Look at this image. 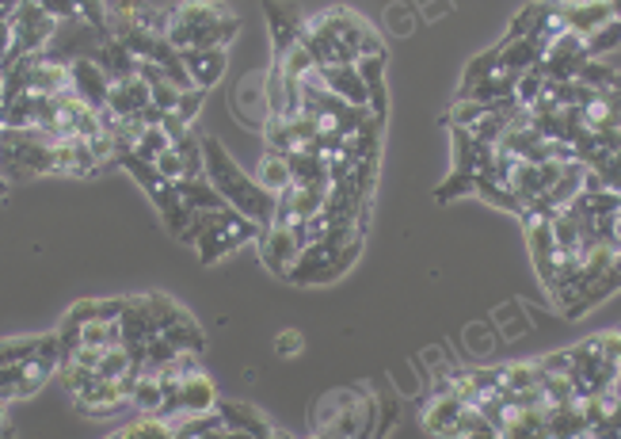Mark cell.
<instances>
[{
  "label": "cell",
  "instance_id": "6da1fadb",
  "mask_svg": "<svg viewBox=\"0 0 621 439\" xmlns=\"http://www.w3.org/2000/svg\"><path fill=\"white\" fill-rule=\"evenodd\" d=\"M241 32V20L221 0H183L168 12L164 39L172 50H226Z\"/></svg>",
  "mask_w": 621,
  "mask_h": 439
},
{
  "label": "cell",
  "instance_id": "7a4b0ae2",
  "mask_svg": "<svg viewBox=\"0 0 621 439\" xmlns=\"http://www.w3.org/2000/svg\"><path fill=\"white\" fill-rule=\"evenodd\" d=\"M202 168H206V180L218 188V196L226 199V206L241 211L244 218H252L256 226H271V214H275V196H267L233 158L229 150L221 146L218 138H202Z\"/></svg>",
  "mask_w": 621,
  "mask_h": 439
},
{
  "label": "cell",
  "instance_id": "3957f363",
  "mask_svg": "<svg viewBox=\"0 0 621 439\" xmlns=\"http://www.w3.org/2000/svg\"><path fill=\"white\" fill-rule=\"evenodd\" d=\"M378 398L363 390H332L317 409L320 439H373L378 428Z\"/></svg>",
  "mask_w": 621,
  "mask_h": 439
},
{
  "label": "cell",
  "instance_id": "277c9868",
  "mask_svg": "<svg viewBox=\"0 0 621 439\" xmlns=\"http://www.w3.org/2000/svg\"><path fill=\"white\" fill-rule=\"evenodd\" d=\"M259 234H264V226H256V222L244 218L241 211L226 206V211L214 218V226L202 234V241L194 244V249H199L202 264H214V260H221L226 252H233V249H241V244L256 241Z\"/></svg>",
  "mask_w": 621,
  "mask_h": 439
},
{
  "label": "cell",
  "instance_id": "5b68a950",
  "mask_svg": "<svg viewBox=\"0 0 621 439\" xmlns=\"http://www.w3.org/2000/svg\"><path fill=\"white\" fill-rule=\"evenodd\" d=\"M522 226H527V244H530V256H534V267L542 275V283L549 287V294H557V283H560V249H557V237H553V218L537 211L522 214Z\"/></svg>",
  "mask_w": 621,
  "mask_h": 439
},
{
  "label": "cell",
  "instance_id": "8992f818",
  "mask_svg": "<svg viewBox=\"0 0 621 439\" xmlns=\"http://www.w3.org/2000/svg\"><path fill=\"white\" fill-rule=\"evenodd\" d=\"M259 241V260H264V267L271 275H279V279H290V272H294L297 256H302L305 241L297 229H279V226H264V234L256 237Z\"/></svg>",
  "mask_w": 621,
  "mask_h": 439
},
{
  "label": "cell",
  "instance_id": "52a82bcc",
  "mask_svg": "<svg viewBox=\"0 0 621 439\" xmlns=\"http://www.w3.org/2000/svg\"><path fill=\"white\" fill-rule=\"evenodd\" d=\"M466 413L469 405L458 398V393H451L443 382L435 386V398L428 401V409H423V428L431 431V436H443V439H458L466 436Z\"/></svg>",
  "mask_w": 621,
  "mask_h": 439
},
{
  "label": "cell",
  "instance_id": "ba28073f",
  "mask_svg": "<svg viewBox=\"0 0 621 439\" xmlns=\"http://www.w3.org/2000/svg\"><path fill=\"white\" fill-rule=\"evenodd\" d=\"M118 325H123V344H126V352L134 355V363H141V352H145V344H149V340L161 337V329H156L153 314H149L145 294H141V299H126V310H123V317H118Z\"/></svg>",
  "mask_w": 621,
  "mask_h": 439
},
{
  "label": "cell",
  "instance_id": "9c48e42d",
  "mask_svg": "<svg viewBox=\"0 0 621 439\" xmlns=\"http://www.w3.org/2000/svg\"><path fill=\"white\" fill-rule=\"evenodd\" d=\"M320 80L335 100L351 103V108H366L370 111V88H366L363 73L355 70V62H335V65H320Z\"/></svg>",
  "mask_w": 621,
  "mask_h": 439
},
{
  "label": "cell",
  "instance_id": "30bf717a",
  "mask_svg": "<svg viewBox=\"0 0 621 439\" xmlns=\"http://www.w3.org/2000/svg\"><path fill=\"white\" fill-rule=\"evenodd\" d=\"M149 108H153V88H149V80L141 77V73L111 85V96H107L111 118H138L141 111H149Z\"/></svg>",
  "mask_w": 621,
  "mask_h": 439
},
{
  "label": "cell",
  "instance_id": "8fae6325",
  "mask_svg": "<svg viewBox=\"0 0 621 439\" xmlns=\"http://www.w3.org/2000/svg\"><path fill=\"white\" fill-rule=\"evenodd\" d=\"M179 413L183 416H211L218 413V386L206 371H191L179 378Z\"/></svg>",
  "mask_w": 621,
  "mask_h": 439
},
{
  "label": "cell",
  "instance_id": "7c38bea8",
  "mask_svg": "<svg viewBox=\"0 0 621 439\" xmlns=\"http://www.w3.org/2000/svg\"><path fill=\"white\" fill-rule=\"evenodd\" d=\"M233 111L244 126H264L271 118V100H267V73H256V77H244L241 88L233 96Z\"/></svg>",
  "mask_w": 621,
  "mask_h": 439
},
{
  "label": "cell",
  "instance_id": "4fadbf2b",
  "mask_svg": "<svg viewBox=\"0 0 621 439\" xmlns=\"http://www.w3.org/2000/svg\"><path fill=\"white\" fill-rule=\"evenodd\" d=\"M73 92L96 111H107V96H111V80L103 77V70L92 62V58H73Z\"/></svg>",
  "mask_w": 621,
  "mask_h": 439
},
{
  "label": "cell",
  "instance_id": "5bb4252c",
  "mask_svg": "<svg viewBox=\"0 0 621 439\" xmlns=\"http://www.w3.org/2000/svg\"><path fill=\"white\" fill-rule=\"evenodd\" d=\"M39 355H58V360H62V344H58V333H47V337H12V340H0V371H4V367H20V363L39 360Z\"/></svg>",
  "mask_w": 621,
  "mask_h": 439
},
{
  "label": "cell",
  "instance_id": "9a60e30c",
  "mask_svg": "<svg viewBox=\"0 0 621 439\" xmlns=\"http://www.w3.org/2000/svg\"><path fill=\"white\" fill-rule=\"evenodd\" d=\"M179 58H183L191 88L211 92V88L221 85V77H226V50H183Z\"/></svg>",
  "mask_w": 621,
  "mask_h": 439
},
{
  "label": "cell",
  "instance_id": "2e32d148",
  "mask_svg": "<svg viewBox=\"0 0 621 439\" xmlns=\"http://www.w3.org/2000/svg\"><path fill=\"white\" fill-rule=\"evenodd\" d=\"M267 27H271V42H275V54H282L287 47H294L302 39V24L305 16L294 9V4H279V0H267Z\"/></svg>",
  "mask_w": 621,
  "mask_h": 439
},
{
  "label": "cell",
  "instance_id": "e0dca14e",
  "mask_svg": "<svg viewBox=\"0 0 621 439\" xmlns=\"http://www.w3.org/2000/svg\"><path fill=\"white\" fill-rule=\"evenodd\" d=\"M92 62L103 70V77L115 85V80H126L138 73V58L130 54V50L123 47V42L115 39V35H107V39L100 42V47L92 50Z\"/></svg>",
  "mask_w": 621,
  "mask_h": 439
},
{
  "label": "cell",
  "instance_id": "ac0fdd59",
  "mask_svg": "<svg viewBox=\"0 0 621 439\" xmlns=\"http://www.w3.org/2000/svg\"><path fill=\"white\" fill-rule=\"evenodd\" d=\"M218 416L229 431H244V436H252V439H271L275 436V428L267 424V416H259L256 409L244 405V401H221Z\"/></svg>",
  "mask_w": 621,
  "mask_h": 439
},
{
  "label": "cell",
  "instance_id": "d6986e66",
  "mask_svg": "<svg viewBox=\"0 0 621 439\" xmlns=\"http://www.w3.org/2000/svg\"><path fill=\"white\" fill-rule=\"evenodd\" d=\"M537 62H542V47L534 39H504L496 47V70L515 73V77L537 70Z\"/></svg>",
  "mask_w": 621,
  "mask_h": 439
},
{
  "label": "cell",
  "instance_id": "ffe728a7",
  "mask_svg": "<svg viewBox=\"0 0 621 439\" xmlns=\"http://www.w3.org/2000/svg\"><path fill=\"white\" fill-rule=\"evenodd\" d=\"M176 191H179V199H183V206L191 214L226 211V199L218 196V188H214L206 176H183V180H176Z\"/></svg>",
  "mask_w": 621,
  "mask_h": 439
},
{
  "label": "cell",
  "instance_id": "44dd1931",
  "mask_svg": "<svg viewBox=\"0 0 621 439\" xmlns=\"http://www.w3.org/2000/svg\"><path fill=\"white\" fill-rule=\"evenodd\" d=\"M256 184L267 191V196H275V199H279L282 191L294 188V173H290V158H287V153L267 150L264 153V165H259V173H256Z\"/></svg>",
  "mask_w": 621,
  "mask_h": 439
},
{
  "label": "cell",
  "instance_id": "7402d4cb",
  "mask_svg": "<svg viewBox=\"0 0 621 439\" xmlns=\"http://www.w3.org/2000/svg\"><path fill=\"white\" fill-rule=\"evenodd\" d=\"M130 405L138 409V413H149V416L161 413V405H164V382H161V378H156V375H145V371H141L138 386H134Z\"/></svg>",
  "mask_w": 621,
  "mask_h": 439
},
{
  "label": "cell",
  "instance_id": "603a6c76",
  "mask_svg": "<svg viewBox=\"0 0 621 439\" xmlns=\"http://www.w3.org/2000/svg\"><path fill=\"white\" fill-rule=\"evenodd\" d=\"M545 85H549V80H545L537 70L519 73V80H515V108H519V111H534L537 103H542V96H545Z\"/></svg>",
  "mask_w": 621,
  "mask_h": 439
},
{
  "label": "cell",
  "instance_id": "cb8c5ba5",
  "mask_svg": "<svg viewBox=\"0 0 621 439\" xmlns=\"http://www.w3.org/2000/svg\"><path fill=\"white\" fill-rule=\"evenodd\" d=\"M145 302H149V314H153V322H156V329H161V333H168L172 325H179V322H187V317H191L176 299H168V294H145Z\"/></svg>",
  "mask_w": 621,
  "mask_h": 439
},
{
  "label": "cell",
  "instance_id": "d4e9b609",
  "mask_svg": "<svg viewBox=\"0 0 621 439\" xmlns=\"http://www.w3.org/2000/svg\"><path fill=\"white\" fill-rule=\"evenodd\" d=\"M118 436H123V439H172V424L161 421V416L141 413L138 421L123 424V428H118Z\"/></svg>",
  "mask_w": 621,
  "mask_h": 439
},
{
  "label": "cell",
  "instance_id": "484cf974",
  "mask_svg": "<svg viewBox=\"0 0 621 439\" xmlns=\"http://www.w3.org/2000/svg\"><path fill=\"white\" fill-rule=\"evenodd\" d=\"M168 344H176L179 352H194V355H202V348H206V337H202V329L194 325V317H187V322H179V325H172L168 333H161Z\"/></svg>",
  "mask_w": 621,
  "mask_h": 439
},
{
  "label": "cell",
  "instance_id": "4316f807",
  "mask_svg": "<svg viewBox=\"0 0 621 439\" xmlns=\"http://www.w3.org/2000/svg\"><path fill=\"white\" fill-rule=\"evenodd\" d=\"M587 58H603V54H610V50H618L621 47V20H613V24H606V27H598L595 35H587Z\"/></svg>",
  "mask_w": 621,
  "mask_h": 439
},
{
  "label": "cell",
  "instance_id": "83f0119b",
  "mask_svg": "<svg viewBox=\"0 0 621 439\" xmlns=\"http://www.w3.org/2000/svg\"><path fill=\"white\" fill-rule=\"evenodd\" d=\"M164 150H172V138L161 130V126H145L141 138H138V146H134V153H141V158H149V161H156Z\"/></svg>",
  "mask_w": 621,
  "mask_h": 439
},
{
  "label": "cell",
  "instance_id": "f1b7e54d",
  "mask_svg": "<svg viewBox=\"0 0 621 439\" xmlns=\"http://www.w3.org/2000/svg\"><path fill=\"white\" fill-rule=\"evenodd\" d=\"M39 9L47 12L54 24H77V20H80L77 0H39Z\"/></svg>",
  "mask_w": 621,
  "mask_h": 439
},
{
  "label": "cell",
  "instance_id": "f546056e",
  "mask_svg": "<svg viewBox=\"0 0 621 439\" xmlns=\"http://www.w3.org/2000/svg\"><path fill=\"white\" fill-rule=\"evenodd\" d=\"M179 92H183V88L172 85L168 77H161V80H156V85H153V108H156V111H164V115H168V111H176Z\"/></svg>",
  "mask_w": 621,
  "mask_h": 439
},
{
  "label": "cell",
  "instance_id": "4dcf8cb0",
  "mask_svg": "<svg viewBox=\"0 0 621 439\" xmlns=\"http://www.w3.org/2000/svg\"><path fill=\"white\" fill-rule=\"evenodd\" d=\"M202 100H206L202 88H183V92H179V103H176V115L183 118V123H191V118L202 111Z\"/></svg>",
  "mask_w": 621,
  "mask_h": 439
},
{
  "label": "cell",
  "instance_id": "1f68e13d",
  "mask_svg": "<svg viewBox=\"0 0 621 439\" xmlns=\"http://www.w3.org/2000/svg\"><path fill=\"white\" fill-rule=\"evenodd\" d=\"M153 165L161 168V176H164V180H172V184H176V180H183V176H187V168H183V158H179L176 150H164L161 158L153 161Z\"/></svg>",
  "mask_w": 621,
  "mask_h": 439
},
{
  "label": "cell",
  "instance_id": "d6a6232c",
  "mask_svg": "<svg viewBox=\"0 0 621 439\" xmlns=\"http://www.w3.org/2000/svg\"><path fill=\"white\" fill-rule=\"evenodd\" d=\"M305 348V337L297 329H282L279 337H275V352L282 355V360H290V355H302Z\"/></svg>",
  "mask_w": 621,
  "mask_h": 439
},
{
  "label": "cell",
  "instance_id": "836d02e7",
  "mask_svg": "<svg viewBox=\"0 0 621 439\" xmlns=\"http://www.w3.org/2000/svg\"><path fill=\"white\" fill-rule=\"evenodd\" d=\"M77 4H80V20H85V24H92L96 32H107V12H103V0H77Z\"/></svg>",
  "mask_w": 621,
  "mask_h": 439
},
{
  "label": "cell",
  "instance_id": "e575fe53",
  "mask_svg": "<svg viewBox=\"0 0 621 439\" xmlns=\"http://www.w3.org/2000/svg\"><path fill=\"white\" fill-rule=\"evenodd\" d=\"M389 24H393L396 35H401V32L408 35L411 32V20H408V12H404L401 4H393V9H389Z\"/></svg>",
  "mask_w": 621,
  "mask_h": 439
},
{
  "label": "cell",
  "instance_id": "d590c367",
  "mask_svg": "<svg viewBox=\"0 0 621 439\" xmlns=\"http://www.w3.org/2000/svg\"><path fill=\"white\" fill-rule=\"evenodd\" d=\"M221 439H252V436H244V431H229V428H226V431H221Z\"/></svg>",
  "mask_w": 621,
  "mask_h": 439
},
{
  "label": "cell",
  "instance_id": "8d00e7d4",
  "mask_svg": "<svg viewBox=\"0 0 621 439\" xmlns=\"http://www.w3.org/2000/svg\"><path fill=\"white\" fill-rule=\"evenodd\" d=\"M9 196V180H4V176H0V199Z\"/></svg>",
  "mask_w": 621,
  "mask_h": 439
},
{
  "label": "cell",
  "instance_id": "74e56055",
  "mask_svg": "<svg viewBox=\"0 0 621 439\" xmlns=\"http://www.w3.org/2000/svg\"><path fill=\"white\" fill-rule=\"evenodd\" d=\"M4 424H9V413H4V401H0V428H4Z\"/></svg>",
  "mask_w": 621,
  "mask_h": 439
},
{
  "label": "cell",
  "instance_id": "f35d334b",
  "mask_svg": "<svg viewBox=\"0 0 621 439\" xmlns=\"http://www.w3.org/2000/svg\"><path fill=\"white\" fill-rule=\"evenodd\" d=\"M0 439H12V428H9V424H4V428H0Z\"/></svg>",
  "mask_w": 621,
  "mask_h": 439
},
{
  "label": "cell",
  "instance_id": "ab89813d",
  "mask_svg": "<svg viewBox=\"0 0 621 439\" xmlns=\"http://www.w3.org/2000/svg\"><path fill=\"white\" fill-rule=\"evenodd\" d=\"M271 439H290V436H287V431H275V436H271Z\"/></svg>",
  "mask_w": 621,
  "mask_h": 439
},
{
  "label": "cell",
  "instance_id": "60d3db41",
  "mask_svg": "<svg viewBox=\"0 0 621 439\" xmlns=\"http://www.w3.org/2000/svg\"><path fill=\"white\" fill-rule=\"evenodd\" d=\"M107 439H123V436H118V431H115V436H107Z\"/></svg>",
  "mask_w": 621,
  "mask_h": 439
},
{
  "label": "cell",
  "instance_id": "b9f144b4",
  "mask_svg": "<svg viewBox=\"0 0 621 439\" xmlns=\"http://www.w3.org/2000/svg\"><path fill=\"white\" fill-rule=\"evenodd\" d=\"M309 439H320V436H309Z\"/></svg>",
  "mask_w": 621,
  "mask_h": 439
}]
</instances>
